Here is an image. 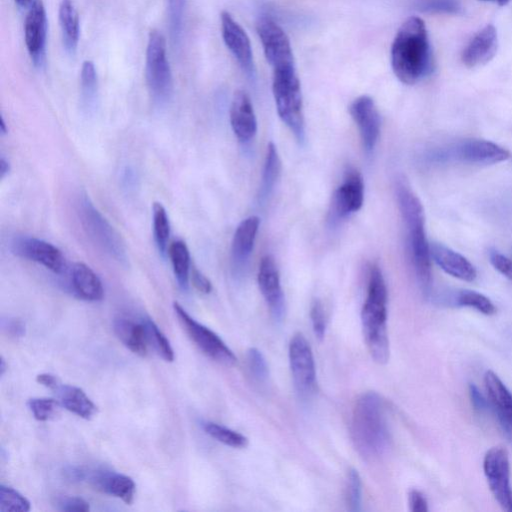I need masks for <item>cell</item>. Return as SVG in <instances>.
<instances>
[{
    "mask_svg": "<svg viewBox=\"0 0 512 512\" xmlns=\"http://www.w3.org/2000/svg\"><path fill=\"white\" fill-rule=\"evenodd\" d=\"M408 506L413 512H427L428 503L423 492L411 490L408 493Z\"/></svg>",
    "mask_w": 512,
    "mask_h": 512,
    "instance_id": "bcb514c9",
    "label": "cell"
},
{
    "mask_svg": "<svg viewBox=\"0 0 512 512\" xmlns=\"http://www.w3.org/2000/svg\"><path fill=\"white\" fill-rule=\"evenodd\" d=\"M57 508L64 512H88L89 503L79 497H63L56 500Z\"/></svg>",
    "mask_w": 512,
    "mask_h": 512,
    "instance_id": "7bdbcfd3",
    "label": "cell"
},
{
    "mask_svg": "<svg viewBox=\"0 0 512 512\" xmlns=\"http://www.w3.org/2000/svg\"><path fill=\"white\" fill-rule=\"evenodd\" d=\"M281 172V161L278 148L271 142L267 146L265 163L264 167L262 183H260L258 199L260 204H264L272 195L276 182Z\"/></svg>",
    "mask_w": 512,
    "mask_h": 512,
    "instance_id": "f1b7e54d",
    "label": "cell"
},
{
    "mask_svg": "<svg viewBox=\"0 0 512 512\" xmlns=\"http://www.w3.org/2000/svg\"><path fill=\"white\" fill-rule=\"evenodd\" d=\"M28 407L37 421L48 422L60 413L62 405L53 399H31L28 401Z\"/></svg>",
    "mask_w": 512,
    "mask_h": 512,
    "instance_id": "8d00e7d4",
    "label": "cell"
},
{
    "mask_svg": "<svg viewBox=\"0 0 512 512\" xmlns=\"http://www.w3.org/2000/svg\"><path fill=\"white\" fill-rule=\"evenodd\" d=\"M351 436L359 455L365 459L380 458L389 449L390 434L379 394L366 392L357 399L352 414Z\"/></svg>",
    "mask_w": 512,
    "mask_h": 512,
    "instance_id": "277c9868",
    "label": "cell"
},
{
    "mask_svg": "<svg viewBox=\"0 0 512 512\" xmlns=\"http://www.w3.org/2000/svg\"><path fill=\"white\" fill-rule=\"evenodd\" d=\"M144 323L147 330L148 346L151 344L158 356L162 357L165 362L172 363L174 352L170 340L166 339L165 335L153 321L147 320Z\"/></svg>",
    "mask_w": 512,
    "mask_h": 512,
    "instance_id": "e575fe53",
    "label": "cell"
},
{
    "mask_svg": "<svg viewBox=\"0 0 512 512\" xmlns=\"http://www.w3.org/2000/svg\"><path fill=\"white\" fill-rule=\"evenodd\" d=\"M154 233L156 247L162 256L166 254L171 235V223L169 215L162 204L154 205Z\"/></svg>",
    "mask_w": 512,
    "mask_h": 512,
    "instance_id": "d6a6232c",
    "label": "cell"
},
{
    "mask_svg": "<svg viewBox=\"0 0 512 512\" xmlns=\"http://www.w3.org/2000/svg\"><path fill=\"white\" fill-rule=\"evenodd\" d=\"M11 248L16 256L41 264L56 274H63L66 270L62 251L46 240L20 237L13 240Z\"/></svg>",
    "mask_w": 512,
    "mask_h": 512,
    "instance_id": "4fadbf2b",
    "label": "cell"
},
{
    "mask_svg": "<svg viewBox=\"0 0 512 512\" xmlns=\"http://www.w3.org/2000/svg\"><path fill=\"white\" fill-rule=\"evenodd\" d=\"M432 52L425 22L416 16L399 28L391 46V66L405 85L414 86L432 71Z\"/></svg>",
    "mask_w": 512,
    "mask_h": 512,
    "instance_id": "6da1fadb",
    "label": "cell"
},
{
    "mask_svg": "<svg viewBox=\"0 0 512 512\" xmlns=\"http://www.w3.org/2000/svg\"><path fill=\"white\" fill-rule=\"evenodd\" d=\"M498 47V31L492 24H488L469 41L461 58L468 69H476L489 63L497 55Z\"/></svg>",
    "mask_w": 512,
    "mask_h": 512,
    "instance_id": "44dd1931",
    "label": "cell"
},
{
    "mask_svg": "<svg viewBox=\"0 0 512 512\" xmlns=\"http://www.w3.org/2000/svg\"><path fill=\"white\" fill-rule=\"evenodd\" d=\"M483 472L495 500L505 510L512 511L509 456L506 449H491L483 459Z\"/></svg>",
    "mask_w": 512,
    "mask_h": 512,
    "instance_id": "30bf717a",
    "label": "cell"
},
{
    "mask_svg": "<svg viewBox=\"0 0 512 512\" xmlns=\"http://www.w3.org/2000/svg\"><path fill=\"white\" fill-rule=\"evenodd\" d=\"M97 488L131 505L136 497L137 485L131 477L121 474L99 472L90 477Z\"/></svg>",
    "mask_w": 512,
    "mask_h": 512,
    "instance_id": "cb8c5ba5",
    "label": "cell"
},
{
    "mask_svg": "<svg viewBox=\"0 0 512 512\" xmlns=\"http://www.w3.org/2000/svg\"><path fill=\"white\" fill-rule=\"evenodd\" d=\"M191 282L193 287H195L199 292L204 293V295H208L213 290L212 282L206 278V276L199 272L197 268H192L191 271Z\"/></svg>",
    "mask_w": 512,
    "mask_h": 512,
    "instance_id": "f6af8a7d",
    "label": "cell"
},
{
    "mask_svg": "<svg viewBox=\"0 0 512 512\" xmlns=\"http://www.w3.org/2000/svg\"><path fill=\"white\" fill-rule=\"evenodd\" d=\"M260 221L257 216H249L242 221L235 231L231 255L235 264L242 265L253 253Z\"/></svg>",
    "mask_w": 512,
    "mask_h": 512,
    "instance_id": "484cf974",
    "label": "cell"
},
{
    "mask_svg": "<svg viewBox=\"0 0 512 512\" xmlns=\"http://www.w3.org/2000/svg\"><path fill=\"white\" fill-rule=\"evenodd\" d=\"M365 183L362 174L350 169L344 175L340 186L334 191L331 214L333 220H343L363 207Z\"/></svg>",
    "mask_w": 512,
    "mask_h": 512,
    "instance_id": "9a60e30c",
    "label": "cell"
},
{
    "mask_svg": "<svg viewBox=\"0 0 512 512\" xmlns=\"http://www.w3.org/2000/svg\"><path fill=\"white\" fill-rule=\"evenodd\" d=\"M184 7L186 0H167L170 30L174 43H179L182 35Z\"/></svg>",
    "mask_w": 512,
    "mask_h": 512,
    "instance_id": "74e56055",
    "label": "cell"
},
{
    "mask_svg": "<svg viewBox=\"0 0 512 512\" xmlns=\"http://www.w3.org/2000/svg\"><path fill=\"white\" fill-rule=\"evenodd\" d=\"M482 2H489L499 6H506L510 3V0H482Z\"/></svg>",
    "mask_w": 512,
    "mask_h": 512,
    "instance_id": "f5cc1de1",
    "label": "cell"
},
{
    "mask_svg": "<svg viewBox=\"0 0 512 512\" xmlns=\"http://www.w3.org/2000/svg\"><path fill=\"white\" fill-rule=\"evenodd\" d=\"M78 213L82 228L91 240L117 263L127 264L129 262L127 249L120 234L97 211L87 193H83L79 198Z\"/></svg>",
    "mask_w": 512,
    "mask_h": 512,
    "instance_id": "8992f818",
    "label": "cell"
},
{
    "mask_svg": "<svg viewBox=\"0 0 512 512\" xmlns=\"http://www.w3.org/2000/svg\"><path fill=\"white\" fill-rule=\"evenodd\" d=\"M113 331L125 347L141 357L148 352V340L145 323H137L125 317H119L113 322Z\"/></svg>",
    "mask_w": 512,
    "mask_h": 512,
    "instance_id": "d4e9b609",
    "label": "cell"
},
{
    "mask_svg": "<svg viewBox=\"0 0 512 512\" xmlns=\"http://www.w3.org/2000/svg\"><path fill=\"white\" fill-rule=\"evenodd\" d=\"M231 124L235 137L243 144L253 140L256 136V115L246 91L235 92L231 106Z\"/></svg>",
    "mask_w": 512,
    "mask_h": 512,
    "instance_id": "ffe728a7",
    "label": "cell"
},
{
    "mask_svg": "<svg viewBox=\"0 0 512 512\" xmlns=\"http://www.w3.org/2000/svg\"><path fill=\"white\" fill-rule=\"evenodd\" d=\"M0 130H2L3 134L6 133L5 122L4 117H2V124H0Z\"/></svg>",
    "mask_w": 512,
    "mask_h": 512,
    "instance_id": "11a10c76",
    "label": "cell"
},
{
    "mask_svg": "<svg viewBox=\"0 0 512 512\" xmlns=\"http://www.w3.org/2000/svg\"><path fill=\"white\" fill-rule=\"evenodd\" d=\"M146 74L151 97L157 105H166L173 89L172 73L162 32L151 30L147 48Z\"/></svg>",
    "mask_w": 512,
    "mask_h": 512,
    "instance_id": "52a82bcc",
    "label": "cell"
},
{
    "mask_svg": "<svg viewBox=\"0 0 512 512\" xmlns=\"http://www.w3.org/2000/svg\"><path fill=\"white\" fill-rule=\"evenodd\" d=\"M362 322L369 354L377 364L388 363L390 359L388 289L379 265H373L369 271Z\"/></svg>",
    "mask_w": 512,
    "mask_h": 512,
    "instance_id": "3957f363",
    "label": "cell"
},
{
    "mask_svg": "<svg viewBox=\"0 0 512 512\" xmlns=\"http://www.w3.org/2000/svg\"><path fill=\"white\" fill-rule=\"evenodd\" d=\"M256 31L266 61L273 71L296 67L290 40L278 23L272 19H260L256 23Z\"/></svg>",
    "mask_w": 512,
    "mask_h": 512,
    "instance_id": "9c48e42d",
    "label": "cell"
},
{
    "mask_svg": "<svg viewBox=\"0 0 512 512\" xmlns=\"http://www.w3.org/2000/svg\"><path fill=\"white\" fill-rule=\"evenodd\" d=\"M47 18L43 0H35L24 22V38L33 64L44 65L46 53Z\"/></svg>",
    "mask_w": 512,
    "mask_h": 512,
    "instance_id": "5bb4252c",
    "label": "cell"
},
{
    "mask_svg": "<svg viewBox=\"0 0 512 512\" xmlns=\"http://www.w3.org/2000/svg\"><path fill=\"white\" fill-rule=\"evenodd\" d=\"M469 396L475 410L483 411L488 408V401H486L474 384H469Z\"/></svg>",
    "mask_w": 512,
    "mask_h": 512,
    "instance_id": "7dc6e473",
    "label": "cell"
},
{
    "mask_svg": "<svg viewBox=\"0 0 512 512\" xmlns=\"http://www.w3.org/2000/svg\"><path fill=\"white\" fill-rule=\"evenodd\" d=\"M173 273L182 290H188L190 276V254L186 242L176 240L169 248Z\"/></svg>",
    "mask_w": 512,
    "mask_h": 512,
    "instance_id": "f546056e",
    "label": "cell"
},
{
    "mask_svg": "<svg viewBox=\"0 0 512 512\" xmlns=\"http://www.w3.org/2000/svg\"><path fill=\"white\" fill-rule=\"evenodd\" d=\"M289 355L293 383L301 397H308L316 388V368L312 347L304 335H293Z\"/></svg>",
    "mask_w": 512,
    "mask_h": 512,
    "instance_id": "8fae6325",
    "label": "cell"
},
{
    "mask_svg": "<svg viewBox=\"0 0 512 512\" xmlns=\"http://www.w3.org/2000/svg\"><path fill=\"white\" fill-rule=\"evenodd\" d=\"M30 502L18 491L0 485V512H29Z\"/></svg>",
    "mask_w": 512,
    "mask_h": 512,
    "instance_id": "d590c367",
    "label": "cell"
},
{
    "mask_svg": "<svg viewBox=\"0 0 512 512\" xmlns=\"http://www.w3.org/2000/svg\"><path fill=\"white\" fill-rule=\"evenodd\" d=\"M7 332L11 333L13 337L20 338L24 334L25 327L21 321L13 320L7 323Z\"/></svg>",
    "mask_w": 512,
    "mask_h": 512,
    "instance_id": "681fc988",
    "label": "cell"
},
{
    "mask_svg": "<svg viewBox=\"0 0 512 512\" xmlns=\"http://www.w3.org/2000/svg\"><path fill=\"white\" fill-rule=\"evenodd\" d=\"M247 358L250 374L258 382H265L270 377V368H268L266 359L262 351L255 348H250L248 351Z\"/></svg>",
    "mask_w": 512,
    "mask_h": 512,
    "instance_id": "ab89813d",
    "label": "cell"
},
{
    "mask_svg": "<svg viewBox=\"0 0 512 512\" xmlns=\"http://www.w3.org/2000/svg\"><path fill=\"white\" fill-rule=\"evenodd\" d=\"M37 382L39 384L44 385L46 386V388L52 390L54 391L56 390L57 386L61 384L60 381L57 380V377L49 374H43L38 375Z\"/></svg>",
    "mask_w": 512,
    "mask_h": 512,
    "instance_id": "c3c4849f",
    "label": "cell"
},
{
    "mask_svg": "<svg viewBox=\"0 0 512 512\" xmlns=\"http://www.w3.org/2000/svg\"><path fill=\"white\" fill-rule=\"evenodd\" d=\"M456 304L461 307L474 308L484 315H493L497 313V307L494 306L493 302L489 298L474 290L457 292Z\"/></svg>",
    "mask_w": 512,
    "mask_h": 512,
    "instance_id": "836d02e7",
    "label": "cell"
},
{
    "mask_svg": "<svg viewBox=\"0 0 512 512\" xmlns=\"http://www.w3.org/2000/svg\"><path fill=\"white\" fill-rule=\"evenodd\" d=\"M490 259L495 270L512 281V260L497 250L491 251Z\"/></svg>",
    "mask_w": 512,
    "mask_h": 512,
    "instance_id": "ee69618b",
    "label": "cell"
},
{
    "mask_svg": "<svg viewBox=\"0 0 512 512\" xmlns=\"http://www.w3.org/2000/svg\"><path fill=\"white\" fill-rule=\"evenodd\" d=\"M397 198L407 231L411 260L417 280L424 293H428L432 287V259L425 233L424 209L405 180H399L397 183Z\"/></svg>",
    "mask_w": 512,
    "mask_h": 512,
    "instance_id": "7a4b0ae2",
    "label": "cell"
},
{
    "mask_svg": "<svg viewBox=\"0 0 512 512\" xmlns=\"http://www.w3.org/2000/svg\"><path fill=\"white\" fill-rule=\"evenodd\" d=\"M33 3H35V0H15V4L21 8H29Z\"/></svg>",
    "mask_w": 512,
    "mask_h": 512,
    "instance_id": "816d5d0a",
    "label": "cell"
},
{
    "mask_svg": "<svg viewBox=\"0 0 512 512\" xmlns=\"http://www.w3.org/2000/svg\"><path fill=\"white\" fill-rule=\"evenodd\" d=\"M273 91L276 109L300 145L306 138L304 100L296 67L273 71Z\"/></svg>",
    "mask_w": 512,
    "mask_h": 512,
    "instance_id": "5b68a950",
    "label": "cell"
},
{
    "mask_svg": "<svg viewBox=\"0 0 512 512\" xmlns=\"http://www.w3.org/2000/svg\"><path fill=\"white\" fill-rule=\"evenodd\" d=\"M173 309L183 330L206 357L226 366H232L237 364V357L215 332L197 323L178 302H174Z\"/></svg>",
    "mask_w": 512,
    "mask_h": 512,
    "instance_id": "ba28073f",
    "label": "cell"
},
{
    "mask_svg": "<svg viewBox=\"0 0 512 512\" xmlns=\"http://www.w3.org/2000/svg\"><path fill=\"white\" fill-rule=\"evenodd\" d=\"M417 7L430 13L458 14L463 11L457 0H418Z\"/></svg>",
    "mask_w": 512,
    "mask_h": 512,
    "instance_id": "60d3db41",
    "label": "cell"
},
{
    "mask_svg": "<svg viewBox=\"0 0 512 512\" xmlns=\"http://www.w3.org/2000/svg\"><path fill=\"white\" fill-rule=\"evenodd\" d=\"M204 431L214 440L233 449H245L248 446L247 436L230 428L214 424L204 423Z\"/></svg>",
    "mask_w": 512,
    "mask_h": 512,
    "instance_id": "4dcf8cb0",
    "label": "cell"
},
{
    "mask_svg": "<svg viewBox=\"0 0 512 512\" xmlns=\"http://www.w3.org/2000/svg\"><path fill=\"white\" fill-rule=\"evenodd\" d=\"M363 484L357 470H349L347 486V503L352 512L362 510Z\"/></svg>",
    "mask_w": 512,
    "mask_h": 512,
    "instance_id": "f35d334b",
    "label": "cell"
},
{
    "mask_svg": "<svg viewBox=\"0 0 512 512\" xmlns=\"http://www.w3.org/2000/svg\"><path fill=\"white\" fill-rule=\"evenodd\" d=\"M71 284L74 295L87 301H99L105 297L102 281L85 264H75L71 267Z\"/></svg>",
    "mask_w": 512,
    "mask_h": 512,
    "instance_id": "603a6c76",
    "label": "cell"
},
{
    "mask_svg": "<svg viewBox=\"0 0 512 512\" xmlns=\"http://www.w3.org/2000/svg\"><path fill=\"white\" fill-rule=\"evenodd\" d=\"M310 318H312L315 337L323 340L325 337L327 321L325 310L320 299L314 301L312 309H310Z\"/></svg>",
    "mask_w": 512,
    "mask_h": 512,
    "instance_id": "b9f144b4",
    "label": "cell"
},
{
    "mask_svg": "<svg viewBox=\"0 0 512 512\" xmlns=\"http://www.w3.org/2000/svg\"><path fill=\"white\" fill-rule=\"evenodd\" d=\"M58 18H60L65 52L70 55H74L79 47L80 25L79 13L72 0H62Z\"/></svg>",
    "mask_w": 512,
    "mask_h": 512,
    "instance_id": "83f0119b",
    "label": "cell"
},
{
    "mask_svg": "<svg viewBox=\"0 0 512 512\" xmlns=\"http://www.w3.org/2000/svg\"><path fill=\"white\" fill-rule=\"evenodd\" d=\"M6 372V364L4 357H2V364H0V375H4Z\"/></svg>",
    "mask_w": 512,
    "mask_h": 512,
    "instance_id": "db71d44e",
    "label": "cell"
},
{
    "mask_svg": "<svg viewBox=\"0 0 512 512\" xmlns=\"http://www.w3.org/2000/svg\"><path fill=\"white\" fill-rule=\"evenodd\" d=\"M257 281L272 315L281 322L285 314V300L279 268L273 256H265L260 260Z\"/></svg>",
    "mask_w": 512,
    "mask_h": 512,
    "instance_id": "ac0fdd59",
    "label": "cell"
},
{
    "mask_svg": "<svg viewBox=\"0 0 512 512\" xmlns=\"http://www.w3.org/2000/svg\"><path fill=\"white\" fill-rule=\"evenodd\" d=\"M510 156L508 150L483 139H468L459 142L449 150L442 151L438 158L453 159L467 164H495L506 162Z\"/></svg>",
    "mask_w": 512,
    "mask_h": 512,
    "instance_id": "7c38bea8",
    "label": "cell"
},
{
    "mask_svg": "<svg viewBox=\"0 0 512 512\" xmlns=\"http://www.w3.org/2000/svg\"><path fill=\"white\" fill-rule=\"evenodd\" d=\"M82 102L88 109L96 105L97 97L98 79L95 63L87 61L83 63L80 73Z\"/></svg>",
    "mask_w": 512,
    "mask_h": 512,
    "instance_id": "1f68e13d",
    "label": "cell"
},
{
    "mask_svg": "<svg viewBox=\"0 0 512 512\" xmlns=\"http://www.w3.org/2000/svg\"><path fill=\"white\" fill-rule=\"evenodd\" d=\"M352 120L357 125L360 138L367 153H372L379 141L382 121L374 100L368 96L357 97L349 107Z\"/></svg>",
    "mask_w": 512,
    "mask_h": 512,
    "instance_id": "2e32d148",
    "label": "cell"
},
{
    "mask_svg": "<svg viewBox=\"0 0 512 512\" xmlns=\"http://www.w3.org/2000/svg\"><path fill=\"white\" fill-rule=\"evenodd\" d=\"M431 254L433 262L452 278L467 282L475 281L477 273L474 265L457 251L441 243H432Z\"/></svg>",
    "mask_w": 512,
    "mask_h": 512,
    "instance_id": "7402d4cb",
    "label": "cell"
},
{
    "mask_svg": "<svg viewBox=\"0 0 512 512\" xmlns=\"http://www.w3.org/2000/svg\"><path fill=\"white\" fill-rule=\"evenodd\" d=\"M10 172H11L10 163H8L6 159L2 157V159H0V178H2V180L4 179V176L10 173Z\"/></svg>",
    "mask_w": 512,
    "mask_h": 512,
    "instance_id": "f907efd6",
    "label": "cell"
},
{
    "mask_svg": "<svg viewBox=\"0 0 512 512\" xmlns=\"http://www.w3.org/2000/svg\"><path fill=\"white\" fill-rule=\"evenodd\" d=\"M222 35L226 47L238 61L243 71L249 75L255 72L253 47L248 33L228 12L221 15Z\"/></svg>",
    "mask_w": 512,
    "mask_h": 512,
    "instance_id": "e0dca14e",
    "label": "cell"
},
{
    "mask_svg": "<svg viewBox=\"0 0 512 512\" xmlns=\"http://www.w3.org/2000/svg\"><path fill=\"white\" fill-rule=\"evenodd\" d=\"M484 386L488 392L490 405L497 415L501 431L512 443V393L493 372L485 374Z\"/></svg>",
    "mask_w": 512,
    "mask_h": 512,
    "instance_id": "d6986e66",
    "label": "cell"
},
{
    "mask_svg": "<svg viewBox=\"0 0 512 512\" xmlns=\"http://www.w3.org/2000/svg\"><path fill=\"white\" fill-rule=\"evenodd\" d=\"M62 407L83 419H91L97 414V407L88 394L77 386L60 384L55 390Z\"/></svg>",
    "mask_w": 512,
    "mask_h": 512,
    "instance_id": "4316f807",
    "label": "cell"
}]
</instances>
